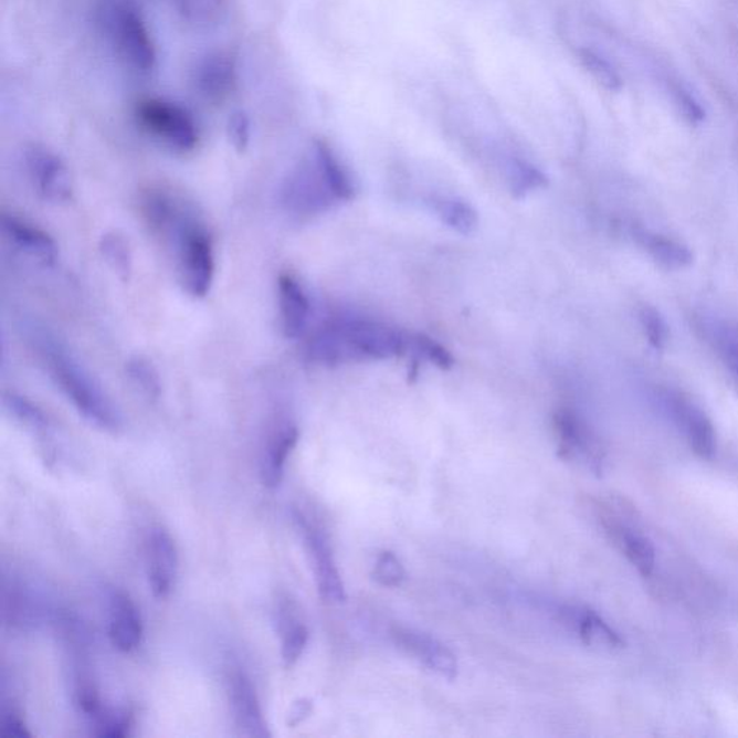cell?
<instances>
[{"instance_id": "6da1fadb", "label": "cell", "mask_w": 738, "mask_h": 738, "mask_svg": "<svg viewBox=\"0 0 738 738\" xmlns=\"http://www.w3.org/2000/svg\"><path fill=\"white\" fill-rule=\"evenodd\" d=\"M410 348V336L382 321L336 316L315 330L306 345V357L318 366L381 361L400 357Z\"/></svg>"}, {"instance_id": "e575fe53", "label": "cell", "mask_w": 738, "mask_h": 738, "mask_svg": "<svg viewBox=\"0 0 738 738\" xmlns=\"http://www.w3.org/2000/svg\"><path fill=\"white\" fill-rule=\"evenodd\" d=\"M0 728H2L3 737H13V738H30L31 732L28 731L25 723H23L21 714L17 709H3L2 713V723H0Z\"/></svg>"}, {"instance_id": "d590c367", "label": "cell", "mask_w": 738, "mask_h": 738, "mask_svg": "<svg viewBox=\"0 0 738 738\" xmlns=\"http://www.w3.org/2000/svg\"><path fill=\"white\" fill-rule=\"evenodd\" d=\"M675 96L679 110L683 112L685 118H688L690 123H699L704 120L705 113L703 107L695 102L694 97H690L683 88H676Z\"/></svg>"}, {"instance_id": "9c48e42d", "label": "cell", "mask_w": 738, "mask_h": 738, "mask_svg": "<svg viewBox=\"0 0 738 738\" xmlns=\"http://www.w3.org/2000/svg\"><path fill=\"white\" fill-rule=\"evenodd\" d=\"M296 523L299 524L303 538H305L321 599L329 603L345 602L347 594H345L342 579H340L338 567H336L328 539L321 536L319 529L307 523L301 514L296 515Z\"/></svg>"}, {"instance_id": "f546056e", "label": "cell", "mask_w": 738, "mask_h": 738, "mask_svg": "<svg viewBox=\"0 0 738 738\" xmlns=\"http://www.w3.org/2000/svg\"><path fill=\"white\" fill-rule=\"evenodd\" d=\"M410 349L434 363V366L449 369L454 366V359L451 351L444 348L437 340L430 338L428 335L415 334L410 336Z\"/></svg>"}, {"instance_id": "30bf717a", "label": "cell", "mask_w": 738, "mask_h": 738, "mask_svg": "<svg viewBox=\"0 0 738 738\" xmlns=\"http://www.w3.org/2000/svg\"><path fill=\"white\" fill-rule=\"evenodd\" d=\"M391 637L401 651L420 661L429 670L449 681L456 678L458 670L456 656L437 639L401 626L392 629Z\"/></svg>"}, {"instance_id": "9a60e30c", "label": "cell", "mask_w": 738, "mask_h": 738, "mask_svg": "<svg viewBox=\"0 0 738 738\" xmlns=\"http://www.w3.org/2000/svg\"><path fill=\"white\" fill-rule=\"evenodd\" d=\"M2 233L19 252L30 255L42 264H54L59 259V245L55 240L31 222L17 215L2 214Z\"/></svg>"}, {"instance_id": "83f0119b", "label": "cell", "mask_w": 738, "mask_h": 738, "mask_svg": "<svg viewBox=\"0 0 738 738\" xmlns=\"http://www.w3.org/2000/svg\"><path fill=\"white\" fill-rule=\"evenodd\" d=\"M3 403L9 413L15 415L27 428L36 430V432L49 429V419H46L44 411L25 397L9 392V394H4Z\"/></svg>"}, {"instance_id": "8992f818", "label": "cell", "mask_w": 738, "mask_h": 738, "mask_svg": "<svg viewBox=\"0 0 738 738\" xmlns=\"http://www.w3.org/2000/svg\"><path fill=\"white\" fill-rule=\"evenodd\" d=\"M108 28L118 52L130 67L140 73L155 68L156 46L139 11L129 2H116L108 9Z\"/></svg>"}, {"instance_id": "d6986e66", "label": "cell", "mask_w": 738, "mask_h": 738, "mask_svg": "<svg viewBox=\"0 0 738 738\" xmlns=\"http://www.w3.org/2000/svg\"><path fill=\"white\" fill-rule=\"evenodd\" d=\"M605 528L612 534L614 541L621 547L622 552L626 556L629 562L635 567L639 574L650 577L656 565L654 544L643 537L642 534H637L613 519H605Z\"/></svg>"}, {"instance_id": "3957f363", "label": "cell", "mask_w": 738, "mask_h": 738, "mask_svg": "<svg viewBox=\"0 0 738 738\" xmlns=\"http://www.w3.org/2000/svg\"><path fill=\"white\" fill-rule=\"evenodd\" d=\"M177 249L178 278L192 297H205L214 285L215 255L211 235L202 224L175 203L167 219L158 226Z\"/></svg>"}, {"instance_id": "cb8c5ba5", "label": "cell", "mask_w": 738, "mask_h": 738, "mask_svg": "<svg viewBox=\"0 0 738 738\" xmlns=\"http://www.w3.org/2000/svg\"><path fill=\"white\" fill-rule=\"evenodd\" d=\"M282 660L286 668H292L301 660L309 641V631L302 622L285 610L281 612Z\"/></svg>"}, {"instance_id": "5b68a950", "label": "cell", "mask_w": 738, "mask_h": 738, "mask_svg": "<svg viewBox=\"0 0 738 738\" xmlns=\"http://www.w3.org/2000/svg\"><path fill=\"white\" fill-rule=\"evenodd\" d=\"M136 118L141 129L181 154L196 149L200 140L191 113L177 103L146 98L137 104Z\"/></svg>"}, {"instance_id": "7c38bea8", "label": "cell", "mask_w": 738, "mask_h": 738, "mask_svg": "<svg viewBox=\"0 0 738 738\" xmlns=\"http://www.w3.org/2000/svg\"><path fill=\"white\" fill-rule=\"evenodd\" d=\"M193 83L205 101H224L235 87V56L229 51L211 52L203 56L193 71Z\"/></svg>"}, {"instance_id": "e0dca14e", "label": "cell", "mask_w": 738, "mask_h": 738, "mask_svg": "<svg viewBox=\"0 0 738 738\" xmlns=\"http://www.w3.org/2000/svg\"><path fill=\"white\" fill-rule=\"evenodd\" d=\"M672 415L684 429L690 451L704 461H711L717 449L716 429L704 411L684 400L671 403Z\"/></svg>"}, {"instance_id": "d4e9b609", "label": "cell", "mask_w": 738, "mask_h": 738, "mask_svg": "<svg viewBox=\"0 0 738 738\" xmlns=\"http://www.w3.org/2000/svg\"><path fill=\"white\" fill-rule=\"evenodd\" d=\"M98 247H101L103 259L106 260L113 272L123 282L129 281L131 270H134V255H131L130 245L127 243L125 235L116 233V231L104 234Z\"/></svg>"}, {"instance_id": "1f68e13d", "label": "cell", "mask_w": 738, "mask_h": 738, "mask_svg": "<svg viewBox=\"0 0 738 738\" xmlns=\"http://www.w3.org/2000/svg\"><path fill=\"white\" fill-rule=\"evenodd\" d=\"M641 321L646 338L650 340L652 347L655 349H664L666 340H668L670 329L660 312L651 306L642 307Z\"/></svg>"}, {"instance_id": "484cf974", "label": "cell", "mask_w": 738, "mask_h": 738, "mask_svg": "<svg viewBox=\"0 0 738 738\" xmlns=\"http://www.w3.org/2000/svg\"><path fill=\"white\" fill-rule=\"evenodd\" d=\"M127 377L130 378V381L139 388L141 392L148 399L156 400L159 399L160 392H162V380H160V373L158 368L154 366V362L141 355H135L126 363Z\"/></svg>"}, {"instance_id": "603a6c76", "label": "cell", "mask_w": 738, "mask_h": 738, "mask_svg": "<svg viewBox=\"0 0 738 738\" xmlns=\"http://www.w3.org/2000/svg\"><path fill=\"white\" fill-rule=\"evenodd\" d=\"M314 155L318 158L321 168H324L326 177L333 183L336 197L339 202L351 201L355 196V187L351 177L347 169L342 167L336 158L333 149L324 140H316L314 145Z\"/></svg>"}, {"instance_id": "7a4b0ae2", "label": "cell", "mask_w": 738, "mask_h": 738, "mask_svg": "<svg viewBox=\"0 0 738 738\" xmlns=\"http://www.w3.org/2000/svg\"><path fill=\"white\" fill-rule=\"evenodd\" d=\"M35 344L52 380L89 423L107 432L122 428V415L96 378L50 335L36 334Z\"/></svg>"}, {"instance_id": "52a82bcc", "label": "cell", "mask_w": 738, "mask_h": 738, "mask_svg": "<svg viewBox=\"0 0 738 738\" xmlns=\"http://www.w3.org/2000/svg\"><path fill=\"white\" fill-rule=\"evenodd\" d=\"M554 430L562 461L577 463L594 475H602L605 451L584 420L571 410L561 409L554 415Z\"/></svg>"}, {"instance_id": "4316f807", "label": "cell", "mask_w": 738, "mask_h": 738, "mask_svg": "<svg viewBox=\"0 0 738 738\" xmlns=\"http://www.w3.org/2000/svg\"><path fill=\"white\" fill-rule=\"evenodd\" d=\"M548 179L541 170L524 160H514L509 168V189L515 198L527 197L528 193L546 187Z\"/></svg>"}, {"instance_id": "74e56055", "label": "cell", "mask_w": 738, "mask_h": 738, "mask_svg": "<svg viewBox=\"0 0 738 738\" xmlns=\"http://www.w3.org/2000/svg\"><path fill=\"white\" fill-rule=\"evenodd\" d=\"M726 361L728 368H730L731 376L735 378L736 387L738 390V345L730 344L726 348Z\"/></svg>"}, {"instance_id": "8fae6325", "label": "cell", "mask_w": 738, "mask_h": 738, "mask_svg": "<svg viewBox=\"0 0 738 738\" xmlns=\"http://www.w3.org/2000/svg\"><path fill=\"white\" fill-rule=\"evenodd\" d=\"M179 557L177 544L167 529L156 528L148 544V577L156 599H167L177 581Z\"/></svg>"}, {"instance_id": "d6a6232c", "label": "cell", "mask_w": 738, "mask_h": 738, "mask_svg": "<svg viewBox=\"0 0 738 738\" xmlns=\"http://www.w3.org/2000/svg\"><path fill=\"white\" fill-rule=\"evenodd\" d=\"M94 723L97 737L122 738L129 735L131 728V716L129 713L103 711Z\"/></svg>"}, {"instance_id": "5bb4252c", "label": "cell", "mask_w": 738, "mask_h": 738, "mask_svg": "<svg viewBox=\"0 0 738 738\" xmlns=\"http://www.w3.org/2000/svg\"><path fill=\"white\" fill-rule=\"evenodd\" d=\"M230 703L240 735L250 738H268L267 723L252 681L236 672L230 679Z\"/></svg>"}, {"instance_id": "ac0fdd59", "label": "cell", "mask_w": 738, "mask_h": 738, "mask_svg": "<svg viewBox=\"0 0 738 738\" xmlns=\"http://www.w3.org/2000/svg\"><path fill=\"white\" fill-rule=\"evenodd\" d=\"M299 442V430L295 424H283L268 439L262 458V482L268 489L282 484L288 456Z\"/></svg>"}, {"instance_id": "8d00e7d4", "label": "cell", "mask_w": 738, "mask_h": 738, "mask_svg": "<svg viewBox=\"0 0 738 738\" xmlns=\"http://www.w3.org/2000/svg\"><path fill=\"white\" fill-rule=\"evenodd\" d=\"M312 709H314V703L310 699H297L296 703H293L291 711L287 714V726H299L301 723L310 716Z\"/></svg>"}, {"instance_id": "4fadbf2b", "label": "cell", "mask_w": 738, "mask_h": 738, "mask_svg": "<svg viewBox=\"0 0 738 738\" xmlns=\"http://www.w3.org/2000/svg\"><path fill=\"white\" fill-rule=\"evenodd\" d=\"M277 303L283 335L288 339L301 338L309 326L312 303L305 287L291 273H282L277 278Z\"/></svg>"}, {"instance_id": "2e32d148", "label": "cell", "mask_w": 738, "mask_h": 738, "mask_svg": "<svg viewBox=\"0 0 738 738\" xmlns=\"http://www.w3.org/2000/svg\"><path fill=\"white\" fill-rule=\"evenodd\" d=\"M108 636L117 651L130 654L140 646L144 622L139 609L125 591L112 595Z\"/></svg>"}, {"instance_id": "ffe728a7", "label": "cell", "mask_w": 738, "mask_h": 738, "mask_svg": "<svg viewBox=\"0 0 738 738\" xmlns=\"http://www.w3.org/2000/svg\"><path fill=\"white\" fill-rule=\"evenodd\" d=\"M639 241L651 257L662 267L670 270L687 268L694 262V254L687 245L668 236L651 233H639Z\"/></svg>"}, {"instance_id": "44dd1931", "label": "cell", "mask_w": 738, "mask_h": 738, "mask_svg": "<svg viewBox=\"0 0 738 738\" xmlns=\"http://www.w3.org/2000/svg\"><path fill=\"white\" fill-rule=\"evenodd\" d=\"M577 633L586 646L593 650L614 652L624 647V641L612 626L594 612L586 610L577 616Z\"/></svg>"}, {"instance_id": "ba28073f", "label": "cell", "mask_w": 738, "mask_h": 738, "mask_svg": "<svg viewBox=\"0 0 738 738\" xmlns=\"http://www.w3.org/2000/svg\"><path fill=\"white\" fill-rule=\"evenodd\" d=\"M28 173L36 192L46 201L64 203L71 201L74 193L67 165L54 151L31 146L25 151Z\"/></svg>"}, {"instance_id": "f1b7e54d", "label": "cell", "mask_w": 738, "mask_h": 738, "mask_svg": "<svg viewBox=\"0 0 738 738\" xmlns=\"http://www.w3.org/2000/svg\"><path fill=\"white\" fill-rule=\"evenodd\" d=\"M579 60L602 87L609 89V92H619L622 88L621 75L599 54L583 49L579 51Z\"/></svg>"}, {"instance_id": "7402d4cb", "label": "cell", "mask_w": 738, "mask_h": 738, "mask_svg": "<svg viewBox=\"0 0 738 738\" xmlns=\"http://www.w3.org/2000/svg\"><path fill=\"white\" fill-rule=\"evenodd\" d=\"M433 210L449 229L457 231L458 234L470 235L475 233L479 220L475 208L458 198H436L433 201Z\"/></svg>"}, {"instance_id": "4dcf8cb0", "label": "cell", "mask_w": 738, "mask_h": 738, "mask_svg": "<svg viewBox=\"0 0 738 738\" xmlns=\"http://www.w3.org/2000/svg\"><path fill=\"white\" fill-rule=\"evenodd\" d=\"M405 570L396 554L384 551L380 554L373 567V579L384 588H397L403 583Z\"/></svg>"}, {"instance_id": "836d02e7", "label": "cell", "mask_w": 738, "mask_h": 738, "mask_svg": "<svg viewBox=\"0 0 738 738\" xmlns=\"http://www.w3.org/2000/svg\"><path fill=\"white\" fill-rule=\"evenodd\" d=\"M226 134L233 148L239 154H244L247 150L250 140H252V122L247 113L234 112L226 123Z\"/></svg>"}, {"instance_id": "277c9868", "label": "cell", "mask_w": 738, "mask_h": 738, "mask_svg": "<svg viewBox=\"0 0 738 738\" xmlns=\"http://www.w3.org/2000/svg\"><path fill=\"white\" fill-rule=\"evenodd\" d=\"M281 202L288 214L296 217L318 215L339 202L314 151L312 158L293 170L283 182Z\"/></svg>"}]
</instances>
